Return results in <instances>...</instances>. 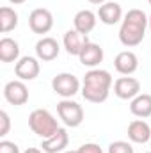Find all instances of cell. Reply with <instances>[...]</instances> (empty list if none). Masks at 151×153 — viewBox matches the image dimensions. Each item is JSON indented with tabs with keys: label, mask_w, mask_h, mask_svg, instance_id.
<instances>
[{
	"label": "cell",
	"mask_w": 151,
	"mask_h": 153,
	"mask_svg": "<svg viewBox=\"0 0 151 153\" xmlns=\"http://www.w3.org/2000/svg\"><path fill=\"white\" fill-rule=\"evenodd\" d=\"M148 25H150V18L146 16L144 11H141V9H130L124 14V20L121 23L119 41L124 46H128V48L141 45L142 39H144Z\"/></svg>",
	"instance_id": "6da1fadb"
},
{
	"label": "cell",
	"mask_w": 151,
	"mask_h": 153,
	"mask_svg": "<svg viewBox=\"0 0 151 153\" xmlns=\"http://www.w3.org/2000/svg\"><path fill=\"white\" fill-rule=\"evenodd\" d=\"M112 76L107 70H91L84 76L82 96L91 103H103L109 98Z\"/></svg>",
	"instance_id": "7a4b0ae2"
},
{
	"label": "cell",
	"mask_w": 151,
	"mask_h": 153,
	"mask_svg": "<svg viewBox=\"0 0 151 153\" xmlns=\"http://www.w3.org/2000/svg\"><path fill=\"white\" fill-rule=\"evenodd\" d=\"M29 126H30V130L36 135L43 137V139L52 137L61 128L59 123H57V119L50 114L46 109H36V111H32L30 116H29Z\"/></svg>",
	"instance_id": "3957f363"
},
{
	"label": "cell",
	"mask_w": 151,
	"mask_h": 153,
	"mask_svg": "<svg viewBox=\"0 0 151 153\" xmlns=\"http://www.w3.org/2000/svg\"><path fill=\"white\" fill-rule=\"evenodd\" d=\"M57 114L62 119V123L66 126H71V128H76L82 125L84 121V109L80 103H76L70 98H64L62 102L57 103Z\"/></svg>",
	"instance_id": "277c9868"
},
{
	"label": "cell",
	"mask_w": 151,
	"mask_h": 153,
	"mask_svg": "<svg viewBox=\"0 0 151 153\" xmlns=\"http://www.w3.org/2000/svg\"><path fill=\"white\" fill-rule=\"evenodd\" d=\"M52 89L62 98H71L80 91V82L73 73H59L52 80Z\"/></svg>",
	"instance_id": "5b68a950"
},
{
	"label": "cell",
	"mask_w": 151,
	"mask_h": 153,
	"mask_svg": "<svg viewBox=\"0 0 151 153\" xmlns=\"http://www.w3.org/2000/svg\"><path fill=\"white\" fill-rule=\"evenodd\" d=\"M29 27L34 34H48L53 27V16L48 9L38 7L29 16Z\"/></svg>",
	"instance_id": "8992f818"
},
{
	"label": "cell",
	"mask_w": 151,
	"mask_h": 153,
	"mask_svg": "<svg viewBox=\"0 0 151 153\" xmlns=\"http://www.w3.org/2000/svg\"><path fill=\"white\" fill-rule=\"evenodd\" d=\"M4 98L11 105H25L29 102V89L23 80H11L4 87Z\"/></svg>",
	"instance_id": "52a82bcc"
},
{
	"label": "cell",
	"mask_w": 151,
	"mask_h": 153,
	"mask_svg": "<svg viewBox=\"0 0 151 153\" xmlns=\"http://www.w3.org/2000/svg\"><path fill=\"white\" fill-rule=\"evenodd\" d=\"M114 93L121 100H133L141 94V82L133 76H121L114 82Z\"/></svg>",
	"instance_id": "ba28073f"
},
{
	"label": "cell",
	"mask_w": 151,
	"mask_h": 153,
	"mask_svg": "<svg viewBox=\"0 0 151 153\" xmlns=\"http://www.w3.org/2000/svg\"><path fill=\"white\" fill-rule=\"evenodd\" d=\"M114 68L117 73L121 75H132L137 71L139 68V59L133 52L130 50H124V52H119L114 59Z\"/></svg>",
	"instance_id": "9c48e42d"
},
{
	"label": "cell",
	"mask_w": 151,
	"mask_h": 153,
	"mask_svg": "<svg viewBox=\"0 0 151 153\" xmlns=\"http://www.w3.org/2000/svg\"><path fill=\"white\" fill-rule=\"evenodd\" d=\"M39 62L36 57H21L16 66H14V73L20 80H34L39 75Z\"/></svg>",
	"instance_id": "30bf717a"
},
{
	"label": "cell",
	"mask_w": 151,
	"mask_h": 153,
	"mask_svg": "<svg viewBox=\"0 0 151 153\" xmlns=\"http://www.w3.org/2000/svg\"><path fill=\"white\" fill-rule=\"evenodd\" d=\"M70 144V135L66 132V128H59L52 137L48 139H43V152L44 153H59V152H64Z\"/></svg>",
	"instance_id": "8fae6325"
},
{
	"label": "cell",
	"mask_w": 151,
	"mask_h": 153,
	"mask_svg": "<svg viewBox=\"0 0 151 153\" xmlns=\"http://www.w3.org/2000/svg\"><path fill=\"white\" fill-rule=\"evenodd\" d=\"M59 52H61V46L53 38H43L36 43V55H38V59L44 61V62L57 59Z\"/></svg>",
	"instance_id": "7c38bea8"
},
{
	"label": "cell",
	"mask_w": 151,
	"mask_h": 153,
	"mask_svg": "<svg viewBox=\"0 0 151 153\" xmlns=\"http://www.w3.org/2000/svg\"><path fill=\"white\" fill-rule=\"evenodd\" d=\"M78 59H80V62H82L84 66H87V68H96V66L103 61V48H101L100 45L89 41V43L84 46V50L80 52Z\"/></svg>",
	"instance_id": "4fadbf2b"
},
{
	"label": "cell",
	"mask_w": 151,
	"mask_h": 153,
	"mask_svg": "<svg viewBox=\"0 0 151 153\" xmlns=\"http://www.w3.org/2000/svg\"><path fill=\"white\" fill-rule=\"evenodd\" d=\"M128 139L137 144H144L151 139V128L150 125L142 119H133L128 125Z\"/></svg>",
	"instance_id": "5bb4252c"
},
{
	"label": "cell",
	"mask_w": 151,
	"mask_h": 153,
	"mask_svg": "<svg viewBox=\"0 0 151 153\" xmlns=\"http://www.w3.org/2000/svg\"><path fill=\"white\" fill-rule=\"evenodd\" d=\"M98 18L105 25H115L123 18V9L117 2H105L98 9Z\"/></svg>",
	"instance_id": "9a60e30c"
},
{
	"label": "cell",
	"mask_w": 151,
	"mask_h": 153,
	"mask_svg": "<svg viewBox=\"0 0 151 153\" xmlns=\"http://www.w3.org/2000/svg\"><path fill=\"white\" fill-rule=\"evenodd\" d=\"M96 18H98V14H94V13L89 11V9L78 11L75 14V18H73L75 30L80 32V34H84V36H87V34L96 27Z\"/></svg>",
	"instance_id": "2e32d148"
},
{
	"label": "cell",
	"mask_w": 151,
	"mask_h": 153,
	"mask_svg": "<svg viewBox=\"0 0 151 153\" xmlns=\"http://www.w3.org/2000/svg\"><path fill=\"white\" fill-rule=\"evenodd\" d=\"M62 43H64V48H66V52H68L70 55H76V57H78L80 52L84 50V46L89 43V39H87V36L76 32L75 29H73V30H68V32L64 34Z\"/></svg>",
	"instance_id": "e0dca14e"
},
{
	"label": "cell",
	"mask_w": 151,
	"mask_h": 153,
	"mask_svg": "<svg viewBox=\"0 0 151 153\" xmlns=\"http://www.w3.org/2000/svg\"><path fill=\"white\" fill-rule=\"evenodd\" d=\"M20 57V45L11 38L0 39V61L2 62H14Z\"/></svg>",
	"instance_id": "ac0fdd59"
},
{
	"label": "cell",
	"mask_w": 151,
	"mask_h": 153,
	"mask_svg": "<svg viewBox=\"0 0 151 153\" xmlns=\"http://www.w3.org/2000/svg\"><path fill=\"white\" fill-rule=\"evenodd\" d=\"M130 112L137 117H150L151 116V94H137L130 103Z\"/></svg>",
	"instance_id": "d6986e66"
},
{
	"label": "cell",
	"mask_w": 151,
	"mask_h": 153,
	"mask_svg": "<svg viewBox=\"0 0 151 153\" xmlns=\"http://www.w3.org/2000/svg\"><path fill=\"white\" fill-rule=\"evenodd\" d=\"M18 25V13L7 5L0 7V32H11Z\"/></svg>",
	"instance_id": "ffe728a7"
},
{
	"label": "cell",
	"mask_w": 151,
	"mask_h": 153,
	"mask_svg": "<svg viewBox=\"0 0 151 153\" xmlns=\"http://www.w3.org/2000/svg\"><path fill=\"white\" fill-rule=\"evenodd\" d=\"M109 153H133V148L126 141H115V143H110Z\"/></svg>",
	"instance_id": "44dd1931"
},
{
	"label": "cell",
	"mask_w": 151,
	"mask_h": 153,
	"mask_svg": "<svg viewBox=\"0 0 151 153\" xmlns=\"http://www.w3.org/2000/svg\"><path fill=\"white\" fill-rule=\"evenodd\" d=\"M0 123H2V126H0V135L4 137V135L9 134V128H11V119H9V114H7L5 111L0 112Z\"/></svg>",
	"instance_id": "7402d4cb"
},
{
	"label": "cell",
	"mask_w": 151,
	"mask_h": 153,
	"mask_svg": "<svg viewBox=\"0 0 151 153\" xmlns=\"http://www.w3.org/2000/svg\"><path fill=\"white\" fill-rule=\"evenodd\" d=\"M78 153H103V150L96 143H85L78 148Z\"/></svg>",
	"instance_id": "603a6c76"
},
{
	"label": "cell",
	"mask_w": 151,
	"mask_h": 153,
	"mask_svg": "<svg viewBox=\"0 0 151 153\" xmlns=\"http://www.w3.org/2000/svg\"><path fill=\"white\" fill-rule=\"evenodd\" d=\"M0 153H20L18 144L11 143V141H2L0 143Z\"/></svg>",
	"instance_id": "cb8c5ba5"
},
{
	"label": "cell",
	"mask_w": 151,
	"mask_h": 153,
	"mask_svg": "<svg viewBox=\"0 0 151 153\" xmlns=\"http://www.w3.org/2000/svg\"><path fill=\"white\" fill-rule=\"evenodd\" d=\"M23 153H41V150H38V148H27Z\"/></svg>",
	"instance_id": "d4e9b609"
},
{
	"label": "cell",
	"mask_w": 151,
	"mask_h": 153,
	"mask_svg": "<svg viewBox=\"0 0 151 153\" xmlns=\"http://www.w3.org/2000/svg\"><path fill=\"white\" fill-rule=\"evenodd\" d=\"M89 2H91V4H94V5H103L107 0H89Z\"/></svg>",
	"instance_id": "484cf974"
},
{
	"label": "cell",
	"mask_w": 151,
	"mask_h": 153,
	"mask_svg": "<svg viewBox=\"0 0 151 153\" xmlns=\"http://www.w3.org/2000/svg\"><path fill=\"white\" fill-rule=\"evenodd\" d=\"M11 4H14V5H20V4H25L27 0H9Z\"/></svg>",
	"instance_id": "4316f807"
},
{
	"label": "cell",
	"mask_w": 151,
	"mask_h": 153,
	"mask_svg": "<svg viewBox=\"0 0 151 153\" xmlns=\"http://www.w3.org/2000/svg\"><path fill=\"white\" fill-rule=\"evenodd\" d=\"M64 153H78V150H76V152H71V150H70V152H64Z\"/></svg>",
	"instance_id": "83f0119b"
},
{
	"label": "cell",
	"mask_w": 151,
	"mask_h": 153,
	"mask_svg": "<svg viewBox=\"0 0 151 153\" xmlns=\"http://www.w3.org/2000/svg\"><path fill=\"white\" fill-rule=\"evenodd\" d=\"M148 27H150V29H151V16H150V25H148Z\"/></svg>",
	"instance_id": "f1b7e54d"
},
{
	"label": "cell",
	"mask_w": 151,
	"mask_h": 153,
	"mask_svg": "<svg viewBox=\"0 0 151 153\" xmlns=\"http://www.w3.org/2000/svg\"><path fill=\"white\" fill-rule=\"evenodd\" d=\"M148 2H150V5H151V0H148Z\"/></svg>",
	"instance_id": "f546056e"
},
{
	"label": "cell",
	"mask_w": 151,
	"mask_h": 153,
	"mask_svg": "<svg viewBox=\"0 0 151 153\" xmlns=\"http://www.w3.org/2000/svg\"><path fill=\"white\" fill-rule=\"evenodd\" d=\"M146 153H151V152H146Z\"/></svg>",
	"instance_id": "4dcf8cb0"
}]
</instances>
